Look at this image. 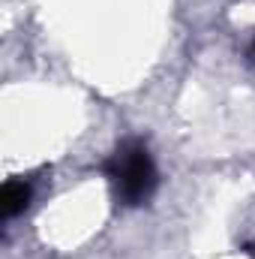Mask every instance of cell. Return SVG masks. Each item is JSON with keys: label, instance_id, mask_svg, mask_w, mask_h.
<instances>
[{"label": "cell", "instance_id": "cell-1", "mask_svg": "<svg viewBox=\"0 0 255 259\" xmlns=\"http://www.w3.org/2000/svg\"><path fill=\"white\" fill-rule=\"evenodd\" d=\"M105 178L114 190V199L126 208H138L150 202L159 187L156 163L141 139H123L105 163Z\"/></svg>", "mask_w": 255, "mask_h": 259}, {"label": "cell", "instance_id": "cell-2", "mask_svg": "<svg viewBox=\"0 0 255 259\" xmlns=\"http://www.w3.org/2000/svg\"><path fill=\"white\" fill-rule=\"evenodd\" d=\"M30 199H33V187L27 181H18V178L15 181H6L3 184V193H0V211H3V217L12 220V217L24 214L27 205H30Z\"/></svg>", "mask_w": 255, "mask_h": 259}, {"label": "cell", "instance_id": "cell-3", "mask_svg": "<svg viewBox=\"0 0 255 259\" xmlns=\"http://www.w3.org/2000/svg\"><path fill=\"white\" fill-rule=\"evenodd\" d=\"M252 61H255V39H252Z\"/></svg>", "mask_w": 255, "mask_h": 259}]
</instances>
